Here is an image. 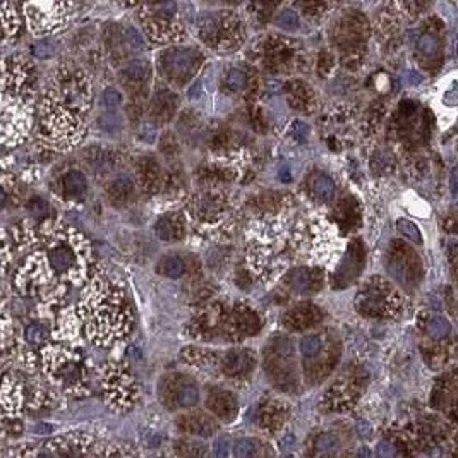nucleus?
Here are the masks:
<instances>
[{
  "mask_svg": "<svg viewBox=\"0 0 458 458\" xmlns=\"http://www.w3.org/2000/svg\"><path fill=\"white\" fill-rule=\"evenodd\" d=\"M447 230L452 234H458V215L447 220Z\"/></svg>",
  "mask_w": 458,
  "mask_h": 458,
  "instance_id": "nucleus-59",
  "label": "nucleus"
},
{
  "mask_svg": "<svg viewBox=\"0 0 458 458\" xmlns=\"http://www.w3.org/2000/svg\"><path fill=\"white\" fill-rule=\"evenodd\" d=\"M45 378L52 386L71 396L89 393L93 379L91 362L79 350L62 345H48L42 352Z\"/></svg>",
  "mask_w": 458,
  "mask_h": 458,
  "instance_id": "nucleus-6",
  "label": "nucleus"
},
{
  "mask_svg": "<svg viewBox=\"0 0 458 458\" xmlns=\"http://www.w3.org/2000/svg\"><path fill=\"white\" fill-rule=\"evenodd\" d=\"M355 311L376 321L398 320L405 311V298L398 287L384 277H371L359 287L354 298Z\"/></svg>",
  "mask_w": 458,
  "mask_h": 458,
  "instance_id": "nucleus-7",
  "label": "nucleus"
},
{
  "mask_svg": "<svg viewBox=\"0 0 458 458\" xmlns=\"http://www.w3.org/2000/svg\"><path fill=\"white\" fill-rule=\"evenodd\" d=\"M198 35L203 43L213 50H237L244 43V23L235 12H204L198 21Z\"/></svg>",
  "mask_w": 458,
  "mask_h": 458,
  "instance_id": "nucleus-10",
  "label": "nucleus"
},
{
  "mask_svg": "<svg viewBox=\"0 0 458 458\" xmlns=\"http://www.w3.org/2000/svg\"><path fill=\"white\" fill-rule=\"evenodd\" d=\"M257 364L256 352L251 349H232L222 354L220 374L228 381L245 383L255 374Z\"/></svg>",
  "mask_w": 458,
  "mask_h": 458,
  "instance_id": "nucleus-23",
  "label": "nucleus"
},
{
  "mask_svg": "<svg viewBox=\"0 0 458 458\" xmlns=\"http://www.w3.org/2000/svg\"><path fill=\"white\" fill-rule=\"evenodd\" d=\"M96 441L88 432H69L45 443L26 445L12 452L11 458H98Z\"/></svg>",
  "mask_w": 458,
  "mask_h": 458,
  "instance_id": "nucleus-12",
  "label": "nucleus"
},
{
  "mask_svg": "<svg viewBox=\"0 0 458 458\" xmlns=\"http://www.w3.org/2000/svg\"><path fill=\"white\" fill-rule=\"evenodd\" d=\"M77 320L89 342L98 347H110L128 337L133 313L121 285L95 278L81 297Z\"/></svg>",
  "mask_w": 458,
  "mask_h": 458,
  "instance_id": "nucleus-3",
  "label": "nucleus"
},
{
  "mask_svg": "<svg viewBox=\"0 0 458 458\" xmlns=\"http://www.w3.org/2000/svg\"><path fill=\"white\" fill-rule=\"evenodd\" d=\"M405 452L398 443L390 440H384L376 448V458H403Z\"/></svg>",
  "mask_w": 458,
  "mask_h": 458,
  "instance_id": "nucleus-48",
  "label": "nucleus"
},
{
  "mask_svg": "<svg viewBox=\"0 0 458 458\" xmlns=\"http://www.w3.org/2000/svg\"><path fill=\"white\" fill-rule=\"evenodd\" d=\"M175 426L181 432L192 437H211L218 431V420L215 417L204 414V412H189L182 414L175 420Z\"/></svg>",
  "mask_w": 458,
  "mask_h": 458,
  "instance_id": "nucleus-29",
  "label": "nucleus"
},
{
  "mask_svg": "<svg viewBox=\"0 0 458 458\" xmlns=\"http://www.w3.org/2000/svg\"><path fill=\"white\" fill-rule=\"evenodd\" d=\"M158 393H160L162 403L169 410L191 408L199 402L198 383L191 376L182 373H170L162 378Z\"/></svg>",
  "mask_w": 458,
  "mask_h": 458,
  "instance_id": "nucleus-19",
  "label": "nucleus"
},
{
  "mask_svg": "<svg viewBox=\"0 0 458 458\" xmlns=\"http://www.w3.org/2000/svg\"><path fill=\"white\" fill-rule=\"evenodd\" d=\"M449 269H452L453 280L458 285V242L453 244L449 249Z\"/></svg>",
  "mask_w": 458,
  "mask_h": 458,
  "instance_id": "nucleus-57",
  "label": "nucleus"
},
{
  "mask_svg": "<svg viewBox=\"0 0 458 458\" xmlns=\"http://www.w3.org/2000/svg\"><path fill=\"white\" fill-rule=\"evenodd\" d=\"M297 48L294 40L272 36L264 45V65L272 72H285L294 67L297 60Z\"/></svg>",
  "mask_w": 458,
  "mask_h": 458,
  "instance_id": "nucleus-24",
  "label": "nucleus"
},
{
  "mask_svg": "<svg viewBox=\"0 0 458 458\" xmlns=\"http://www.w3.org/2000/svg\"><path fill=\"white\" fill-rule=\"evenodd\" d=\"M306 458H345L343 441L338 432L320 431L306 445Z\"/></svg>",
  "mask_w": 458,
  "mask_h": 458,
  "instance_id": "nucleus-27",
  "label": "nucleus"
},
{
  "mask_svg": "<svg viewBox=\"0 0 458 458\" xmlns=\"http://www.w3.org/2000/svg\"><path fill=\"white\" fill-rule=\"evenodd\" d=\"M19 6L16 4H4L2 6V24H4V40L11 42L19 31Z\"/></svg>",
  "mask_w": 458,
  "mask_h": 458,
  "instance_id": "nucleus-42",
  "label": "nucleus"
},
{
  "mask_svg": "<svg viewBox=\"0 0 458 458\" xmlns=\"http://www.w3.org/2000/svg\"><path fill=\"white\" fill-rule=\"evenodd\" d=\"M136 198V186L129 177H117L107 186V199L113 208H125Z\"/></svg>",
  "mask_w": 458,
  "mask_h": 458,
  "instance_id": "nucleus-37",
  "label": "nucleus"
},
{
  "mask_svg": "<svg viewBox=\"0 0 458 458\" xmlns=\"http://www.w3.org/2000/svg\"><path fill=\"white\" fill-rule=\"evenodd\" d=\"M290 420V405L275 396H264L257 403L255 424L264 435L275 436L281 431Z\"/></svg>",
  "mask_w": 458,
  "mask_h": 458,
  "instance_id": "nucleus-21",
  "label": "nucleus"
},
{
  "mask_svg": "<svg viewBox=\"0 0 458 458\" xmlns=\"http://www.w3.org/2000/svg\"><path fill=\"white\" fill-rule=\"evenodd\" d=\"M174 455L177 458H210L206 445L192 440H175Z\"/></svg>",
  "mask_w": 458,
  "mask_h": 458,
  "instance_id": "nucleus-41",
  "label": "nucleus"
},
{
  "mask_svg": "<svg viewBox=\"0 0 458 458\" xmlns=\"http://www.w3.org/2000/svg\"><path fill=\"white\" fill-rule=\"evenodd\" d=\"M113 153L110 150L91 148L88 150V165L95 172H107L113 169Z\"/></svg>",
  "mask_w": 458,
  "mask_h": 458,
  "instance_id": "nucleus-44",
  "label": "nucleus"
},
{
  "mask_svg": "<svg viewBox=\"0 0 458 458\" xmlns=\"http://www.w3.org/2000/svg\"><path fill=\"white\" fill-rule=\"evenodd\" d=\"M259 314L244 302L227 306L211 302L196 313L191 321V335L199 340L240 342L255 337L261 330Z\"/></svg>",
  "mask_w": 458,
  "mask_h": 458,
  "instance_id": "nucleus-5",
  "label": "nucleus"
},
{
  "mask_svg": "<svg viewBox=\"0 0 458 458\" xmlns=\"http://www.w3.org/2000/svg\"><path fill=\"white\" fill-rule=\"evenodd\" d=\"M177 148H179V145H177V139H175L174 134L172 133L163 134L162 139H160L162 153L167 155V157H172V155L177 153Z\"/></svg>",
  "mask_w": 458,
  "mask_h": 458,
  "instance_id": "nucleus-53",
  "label": "nucleus"
},
{
  "mask_svg": "<svg viewBox=\"0 0 458 458\" xmlns=\"http://www.w3.org/2000/svg\"><path fill=\"white\" fill-rule=\"evenodd\" d=\"M35 104V71L19 57L2 64V141L18 146L30 134Z\"/></svg>",
  "mask_w": 458,
  "mask_h": 458,
  "instance_id": "nucleus-4",
  "label": "nucleus"
},
{
  "mask_svg": "<svg viewBox=\"0 0 458 458\" xmlns=\"http://www.w3.org/2000/svg\"><path fill=\"white\" fill-rule=\"evenodd\" d=\"M308 189L313 194V198H316L318 201H330L335 196L333 181H331L328 175L320 174V172L311 175L308 181Z\"/></svg>",
  "mask_w": 458,
  "mask_h": 458,
  "instance_id": "nucleus-40",
  "label": "nucleus"
},
{
  "mask_svg": "<svg viewBox=\"0 0 458 458\" xmlns=\"http://www.w3.org/2000/svg\"><path fill=\"white\" fill-rule=\"evenodd\" d=\"M285 458H296L294 455H289V457H285Z\"/></svg>",
  "mask_w": 458,
  "mask_h": 458,
  "instance_id": "nucleus-62",
  "label": "nucleus"
},
{
  "mask_svg": "<svg viewBox=\"0 0 458 458\" xmlns=\"http://www.w3.org/2000/svg\"><path fill=\"white\" fill-rule=\"evenodd\" d=\"M384 267H386L388 275L393 277V280L403 290H415L424 275L420 256L412 245L400 239L390 242L386 257H384Z\"/></svg>",
  "mask_w": 458,
  "mask_h": 458,
  "instance_id": "nucleus-13",
  "label": "nucleus"
},
{
  "mask_svg": "<svg viewBox=\"0 0 458 458\" xmlns=\"http://www.w3.org/2000/svg\"><path fill=\"white\" fill-rule=\"evenodd\" d=\"M287 95L289 105L294 110H298V112L309 113L316 105V95L302 81H290V83H287Z\"/></svg>",
  "mask_w": 458,
  "mask_h": 458,
  "instance_id": "nucleus-38",
  "label": "nucleus"
},
{
  "mask_svg": "<svg viewBox=\"0 0 458 458\" xmlns=\"http://www.w3.org/2000/svg\"><path fill=\"white\" fill-rule=\"evenodd\" d=\"M354 458H371V452L366 447H362L361 449H359L357 455H355Z\"/></svg>",
  "mask_w": 458,
  "mask_h": 458,
  "instance_id": "nucleus-60",
  "label": "nucleus"
},
{
  "mask_svg": "<svg viewBox=\"0 0 458 458\" xmlns=\"http://www.w3.org/2000/svg\"><path fill=\"white\" fill-rule=\"evenodd\" d=\"M284 284L298 296H313L325 285V273L316 267H298L290 269L284 278Z\"/></svg>",
  "mask_w": 458,
  "mask_h": 458,
  "instance_id": "nucleus-26",
  "label": "nucleus"
},
{
  "mask_svg": "<svg viewBox=\"0 0 458 458\" xmlns=\"http://www.w3.org/2000/svg\"><path fill=\"white\" fill-rule=\"evenodd\" d=\"M16 239L28 249L14 278L24 297L60 298L88 278L91 245L71 225L45 220L36 227H23Z\"/></svg>",
  "mask_w": 458,
  "mask_h": 458,
  "instance_id": "nucleus-1",
  "label": "nucleus"
},
{
  "mask_svg": "<svg viewBox=\"0 0 458 458\" xmlns=\"http://www.w3.org/2000/svg\"><path fill=\"white\" fill-rule=\"evenodd\" d=\"M203 64L204 55L198 48L192 47H170L163 50L158 59L162 76L165 77V81L179 88L191 83Z\"/></svg>",
  "mask_w": 458,
  "mask_h": 458,
  "instance_id": "nucleus-16",
  "label": "nucleus"
},
{
  "mask_svg": "<svg viewBox=\"0 0 458 458\" xmlns=\"http://www.w3.org/2000/svg\"><path fill=\"white\" fill-rule=\"evenodd\" d=\"M155 234L160 240L165 242H175L182 239L186 234V220L179 211H170V213L162 215L158 222L155 223Z\"/></svg>",
  "mask_w": 458,
  "mask_h": 458,
  "instance_id": "nucleus-34",
  "label": "nucleus"
},
{
  "mask_svg": "<svg viewBox=\"0 0 458 458\" xmlns=\"http://www.w3.org/2000/svg\"><path fill=\"white\" fill-rule=\"evenodd\" d=\"M333 57H331L328 52H321L320 57H318V71H320L321 76L330 74V71L333 69Z\"/></svg>",
  "mask_w": 458,
  "mask_h": 458,
  "instance_id": "nucleus-55",
  "label": "nucleus"
},
{
  "mask_svg": "<svg viewBox=\"0 0 458 458\" xmlns=\"http://www.w3.org/2000/svg\"><path fill=\"white\" fill-rule=\"evenodd\" d=\"M263 367L269 383L284 393H297L298 371L292 340L287 337H273L263 355Z\"/></svg>",
  "mask_w": 458,
  "mask_h": 458,
  "instance_id": "nucleus-11",
  "label": "nucleus"
},
{
  "mask_svg": "<svg viewBox=\"0 0 458 458\" xmlns=\"http://www.w3.org/2000/svg\"><path fill=\"white\" fill-rule=\"evenodd\" d=\"M136 179L143 192L155 194L162 184L160 163L153 157H143L136 165Z\"/></svg>",
  "mask_w": 458,
  "mask_h": 458,
  "instance_id": "nucleus-33",
  "label": "nucleus"
},
{
  "mask_svg": "<svg viewBox=\"0 0 458 458\" xmlns=\"http://www.w3.org/2000/svg\"><path fill=\"white\" fill-rule=\"evenodd\" d=\"M302 371L308 384H320L330 376L340 359V340L333 331L325 330L302 337L298 342Z\"/></svg>",
  "mask_w": 458,
  "mask_h": 458,
  "instance_id": "nucleus-8",
  "label": "nucleus"
},
{
  "mask_svg": "<svg viewBox=\"0 0 458 458\" xmlns=\"http://www.w3.org/2000/svg\"><path fill=\"white\" fill-rule=\"evenodd\" d=\"M100 458H143L133 445H112L101 453Z\"/></svg>",
  "mask_w": 458,
  "mask_h": 458,
  "instance_id": "nucleus-47",
  "label": "nucleus"
},
{
  "mask_svg": "<svg viewBox=\"0 0 458 458\" xmlns=\"http://www.w3.org/2000/svg\"><path fill=\"white\" fill-rule=\"evenodd\" d=\"M228 206V198L223 191L206 189L198 192L191 201V213L201 222L218 220Z\"/></svg>",
  "mask_w": 458,
  "mask_h": 458,
  "instance_id": "nucleus-25",
  "label": "nucleus"
},
{
  "mask_svg": "<svg viewBox=\"0 0 458 458\" xmlns=\"http://www.w3.org/2000/svg\"><path fill=\"white\" fill-rule=\"evenodd\" d=\"M333 220L340 225L343 232H350L359 227L361 223V211H359V203L352 196H345L338 201L333 211Z\"/></svg>",
  "mask_w": 458,
  "mask_h": 458,
  "instance_id": "nucleus-36",
  "label": "nucleus"
},
{
  "mask_svg": "<svg viewBox=\"0 0 458 458\" xmlns=\"http://www.w3.org/2000/svg\"><path fill=\"white\" fill-rule=\"evenodd\" d=\"M278 201H280L278 194H273V192H264V194L257 196V198L255 199V206H259L261 210H275Z\"/></svg>",
  "mask_w": 458,
  "mask_h": 458,
  "instance_id": "nucleus-52",
  "label": "nucleus"
},
{
  "mask_svg": "<svg viewBox=\"0 0 458 458\" xmlns=\"http://www.w3.org/2000/svg\"><path fill=\"white\" fill-rule=\"evenodd\" d=\"M277 24L284 30H297L298 24H301V19H298V14L294 9H284L278 14Z\"/></svg>",
  "mask_w": 458,
  "mask_h": 458,
  "instance_id": "nucleus-50",
  "label": "nucleus"
},
{
  "mask_svg": "<svg viewBox=\"0 0 458 458\" xmlns=\"http://www.w3.org/2000/svg\"><path fill=\"white\" fill-rule=\"evenodd\" d=\"M121 79L122 84L128 89L130 101H133L129 113L133 112V110H138V113H141L139 110L143 108V101L148 96V86L151 81L150 62H146V60H134V62L125 65L121 74Z\"/></svg>",
  "mask_w": 458,
  "mask_h": 458,
  "instance_id": "nucleus-22",
  "label": "nucleus"
},
{
  "mask_svg": "<svg viewBox=\"0 0 458 458\" xmlns=\"http://www.w3.org/2000/svg\"><path fill=\"white\" fill-rule=\"evenodd\" d=\"M21 7L28 26L35 35H47L62 30L72 11L71 4L64 2H30Z\"/></svg>",
  "mask_w": 458,
  "mask_h": 458,
  "instance_id": "nucleus-18",
  "label": "nucleus"
},
{
  "mask_svg": "<svg viewBox=\"0 0 458 458\" xmlns=\"http://www.w3.org/2000/svg\"><path fill=\"white\" fill-rule=\"evenodd\" d=\"M160 458H177V457H175V455H172V457H169V455H160Z\"/></svg>",
  "mask_w": 458,
  "mask_h": 458,
  "instance_id": "nucleus-61",
  "label": "nucleus"
},
{
  "mask_svg": "<svg viewBox=\"0 0 458 458\" xmlns=\"http://www.w3.org/2000/svg\"><path fill=\"white\" fill-rule=\"evenodd\" d=\"M179 108V98L170 89H158L150 101V117L157 124H167Z\"/></svg>",
  "mask_w": 458,
  "mask_h": 458,
  "instance_id": "nucleus-32",
  "label": "nucleus"
},
{
  "mask_svg": "<svg viewBox=\"0 0 458 458\" xmlns=\"http://www.w3.org/2000/svg\"><path fill=\"white\" fill-rule=\"evenodd\" d=\"M228 440L227 437H220L213 447V457L215 458H228Z\"/></svg>",
  "mask_w": 458,
  "mask_h": 458,
  "instance_id": "nucleus-58",
  "label": "nucleus"
},
{
  "mask_svg": "<svg viewBox=\"0 0 458 458\" xmlns=\"http://www.w3.org/2000/svg\"><path fill=\"white\" fill-rule=\"evenodd\" d=\"M124 35H125V42L133 45L134 48H145V42H143L141 35H139L134 28H125Z\"/></svg>",
  "mask_w": 458,
  "mask_h": 458,
  "instance_id": "nucleus-56",
  "label": "nucleus"
},
{
  "mask_svg": "<svg viewBox=\"0 0 458 458\" xmlns=\"http://www.w3.org/2000/svg\"><path fill=\"white\" fill-rule=\"evenodd\" d=\"M263 447L255 437H240L234 445L235 458H261Z\"/></svg>",
  "mask_w": 458,
  "mask_h": 458,
  "instance_id": "nucleus-45",
  "label": "nucleus"
},
{
  "mask_svg": "<svg viewBox=\"0 0 458 458\" xmlns=\"http://www.w3.org/2000/svg\"><path fill=\"white\" fill-rule=\"evenodd\" d=\"M175 4H148L141 7L143 30L157 43L179 42L186 36L184 26L175 19Z\"/></svg>",
  "mask_w": 458,
  "mask_h": 458,
  "instance_id": "nucleus-15",
  "label": "nucleus"
},
{
  "mask_svg": "<svg viewBox=\"0 0 458 458\" xmlns=\"http://www.w3.org/2000/svg\"><path fill=\"white\" fill-rule=\"evenodd\" d=\"M158 273L163 277H169V278H179L184 275V272H186V263H184V259L181 256H175V255H170V256H165L162 257V261L158 263Z\"/></svg>",
  "mask_w": 458,
  "mask_h": 458,
  "instance_id": "nucleus-46",
  "label": "nucleus"
},
{
  "mask_svg": "<svg viewBox=\"0 0 458 458\" xmlns=\"http://www.w3.org/2000/svg\"><path fill=\"white\" fill-rule=\"evenodd\" d=\"M100 383L105 400L116 410H129L139 396L136 379L124 364H107L101 371Z\"/></svg>",
  "mask_w": 458,
  "mask_h": 458,
  "instance_id": "nucleus-14",
  "label": "nucleus"
},
{
  "mask_svg": "<svg viewBox=\"0 0 458 458\" xmlns=\"http://www.w3.org/2000/svg\"><path fill=\"white\" fill-rule=\"evenodd\" d=\"M24 405V388L23 383L18 381L16 376H4L2 386V408L4 419H16Z\"/></svg>",
  "mask_w": 458,
  "mask_h": 458,
  "instance_id": "nucleus-31",
  "label": "nucleus"
},
{
  "mask_svg": "<svg viewBox=\"0 0 458 458\" xmlns=\"http://www.w3.org/2000/svg\"><path fill=\"white\" fill-rule=\"evenodd\" d=\"M182 361L189 364L192 367L204 371V373H220V361H222V354L216 352L206 350V349H196V347H189V349L182 350Z\"/></svg>",
  "mask_w": 458,
  "mask_h": 458,
  "instance_id": "nucleus-35",
  "label": "nucleus"
},
{
  "mask_svg": "<svg viewBox=\"0 0 458 458\" xmlns=\"http://www.w3.org/2000/svg\"><path fill=\"white\" fill-rule=\"evenodd\" d=\"M206 408L222 423H232L239 412V403L230 390L211 388L206 396Z\"/></svg>",
  "mask_w": 458,
  "mask_h": 458,
  "instance_id": "nucleus-30",
  "label": "nucleus"
},
{
  "mask_svg": "<svg viewBox=\"0 0 458 458\" xmlns=\"http://www.w3.org/2000/svg\"><path fill=\"white\" fill-rule=\"evenodd\" d=\"M91 112V81L76 64H62L52 74L40 107V134L60 148L84 138Z\"/></svg>",
  "mask_w": 458,
  "mask_h": 458,
  "instance_id": "nucleus-2",
  "label": "nucleus"
},
{
  "mask_svg": "<svg viewBox=\"0 0 458 458\" xmlns=\"http://www.w3.org/2000/svg\"><path fill=\"white\" fill-rule=\"evenodd\" d=\"M24 338H26L28 343H31V345H42V343L47 342L48 338V333L47 330H45V326L42 325H30L24 331Z\"/></svg>",
  "mask_w": 458,
  "mask_h": 458,
  "instance_id": "nucleus-49",
  "label": "nucleus"
},
{
  "mask_svg": "<svg viewBox=\"0 0 458 458\" xmlns=\"http://www.w3.org/2000/svg\"><path fill=\"white\" fill-rule=\"evenodd\" d=\"M369 33V23H367L366 16L359 11L343 12L333 24L331 40L337 50L340 52L342 62L352 71L362 64Z\"/></svg>",
  "mask_w": 458,
  "mask_h": 458,
  "instance_id": "nucleus-9",
  "label": "nucleus"
},
{
  "mask_svg": "<svg viewBox=\"0 0 458 458\" xmlns=\"http://www.w3.org/2000/svg\"><path fill=\"white\" fill-rule=\"evenodd\" d=\"M366 373L359 366H349L323 395L321 405L328 412H345L357 403L366 386Z\"/></svg>",
  "mask_w": 458,
  "mask_h": 458,
  "instance_id": "nucleus-17",
  "label": "nucleus"
},
{
  "mask_svg": "<svg viewBox=\"0 0 458 458\" xmlns=\"http://www.w3.org/2000/svg\"><path fill=\"white\" fill-rule=\"evenodd\" d=\"M298 9H302L308 18H316V16L325 14V11L328 9V4H321V2H302L297 4Z\"/></svg>",
  "mask_w": 458,
  "mask_h": 458,
  "instance_id": "nucleus-51",
  "label": "nucleus"
},
{
  "mask_svg": "<svg viewBox=\"0 0 458 458\" xmlns=\"http://www.w3.org/2000/svg\"><path fill=\"white\" fill-rule=\"evenodd\" d=\"M101 101H104V105L108 110H113V108H117L118 105L122 104V96H121V93L117 91V89L110 88V89H107V91L104 93V96H101Z\"/></svg>",
  "mask_w": 458,
  "mask_h": 458,
  "instance_id": "nucleus-54",
  "label": "nucleus"
},
{
  "mask_svg": "<svg viewBox=\"0 0 458 458\" xmlns=\"http://www.w3.org/2000/svg\"><path fill=\"white\" fill-rule=\"evenodd\" d=\"M325 313L320 306L311 302H301L284 314V326L290 331H304L320 325Z\"/></svg>",
  "mask_w": 458,
  "mask_h": 458,
  "instance_id": "nucleus-28",
  "label": "nucleus"
},
{
  "mask_svg": "<svg viewBox=\"0 0 458 458\" xmlns=\"http://www.w3.org/2000/svg\"><path fill=\"white\" fill-rule=\"evenodd\" d=\"M364 264H366V247L361 239L350 240L347 251L335 272L330 277V285L335 290L350 287L359 277H361Z\"/></svg>",
  "mask_w": 458,
  "mask_h": 458,
  "instance_id": "nucleus-20",
  "label": "nucleus"
},
{
  "mask_svg": "<svg viewBox=\"0 0 458 458\" xmlns=\"http://www.w3.org/2000/svg\"><path fill=\"white\" fill-rule=\"evenodd\" d=\"M249 83H251V77L247 72L240 71V69H228L223 76L222 89L225 93H237L247 88Z\"/></svg>",
  "mask_w": 458,
  "mask_h": 458,
  "instance_id": "nucleus-43",
  "label": "nucleus"
},
{
  "mask_svg": "<svg viewBox=\"0 0 458 458\" xmlns=\"http://www.w3.org/2000/svg\"><path fill=\"white\" fill-rule=\"evenodd\" d=\"M62 189L67 196V199H72V201H79L86 196L88 192V181L83 175V172L79 170H71L64 175L62 179Z\"/></svg>",
  "mask_w": 458,
  "mask_h": 458,
  "instance_id": "nucleus-39",
  "label": "nucleus"
}]
</instances>
